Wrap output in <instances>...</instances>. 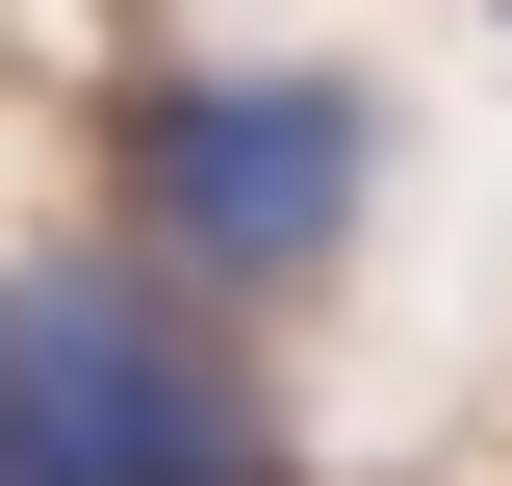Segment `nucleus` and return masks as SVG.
Listing matches in <instances>:
<instances>
[{
  "label": "nucleus",
  "mask_w": 512,
  "mask_h": 486,
  "mask_svg": "<svg viewBox=\"0 0 512 486\" xmlns=\"http://www.w3.org/2000/svg\"><path fill=\"white\" fill-rule=\"evenodd\" d=\"M0 486H282L256 359L128 256H0Z\"/></svg>",
  "instance_id": "f257e3e1"
},
{
  "label": "nucleus",
  "mask_w": 512,
  "mask_h": 486,
  "mask_svg": "<svg viewBox=\"0 0 512 486\" xmlns=\"http://www.w3.org/2000/svg\"><path fill=\"white\" fill-rule=\"evenodd\" d=\"M359 77H154L128 103V231L180 256V282H308L359 231Z\"/></svg>",
  "instance_id": "f03ea898"
}]
</instances>
